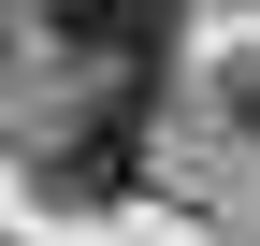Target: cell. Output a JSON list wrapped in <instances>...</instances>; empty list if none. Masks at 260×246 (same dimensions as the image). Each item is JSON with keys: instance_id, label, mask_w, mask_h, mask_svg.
Masks as SVG:
<instances>
[{"instance_id": "6da1fadb", "label": "cell", "mask_w": 260, "mask_h": 246, "mask_svg": "<svg viewBox=\"0 0 260 246\" xmlns=\"http://www.w3.org/2000/svg\"><path fill=\"white\" fill-rule=\"evenodd\" d=\"M145 102H159V73H102L87 87L73 131H44V203H116L145 174Z\"/></svg>"}, {"instance_id": "7a4b0ae2", "label": "cell", "mask_w": 260, "mask_h": 246, "mask_svg": "<svg viewBox=\"0 0 260 246\" xmlns=\"http://www.w3.org/2000/svg\"><path fill=\"white\" fill-rule=\"evenodd\" d=\"M232 116H246V131H260V58H246V73H232Z\"/></svg>"}]
</instances>
